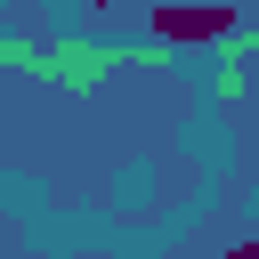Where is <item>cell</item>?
Instances as JSON below:
<instances>
[{
  "instance_id": "3",
  "label": "cell",
  "mask_w": 259,
  "mask_h": 259,
  "mask_svg": "<svg viewBox=\"0 0 259 259\" xmlns=\"http://www.w3.org/2000/svg\"><path fill=\"white\" fill-rule=\"evenodd\" d=\"M89 8H105V0H89Z\"/></svg>"
},
{
  "instance_id": "1",
  "label": "cell",
  "mask_w": 259,
  "mask_h": 259,
  "mask_svg": "<svg viewBox=\"0 0 259 259\" xmlns=\"http://www.w3.org/2000/svg\"><path fill=\"white\" fill-rule=\"evenodd\" d=\"M146 32L162 49H210V40H235V0H154L146 8Z\"/></svg>"
},
{
  "instance_id": "2",
  "label": "cell",
  "mask_w": 259,
  "mask_h": 259,
  "mask_svg": "<svg viewBox=\"0 0 259 259\" xmlns=\"http://www.w3.org/2000/svg\"><path fill=\"white\" fill-rule=\"evenodd\" d=\"M113 65H121L113 49H89V40H57V49H40V65H32V73H49V81H73V89H97Z\"/></svg>"
}]
</instances>
